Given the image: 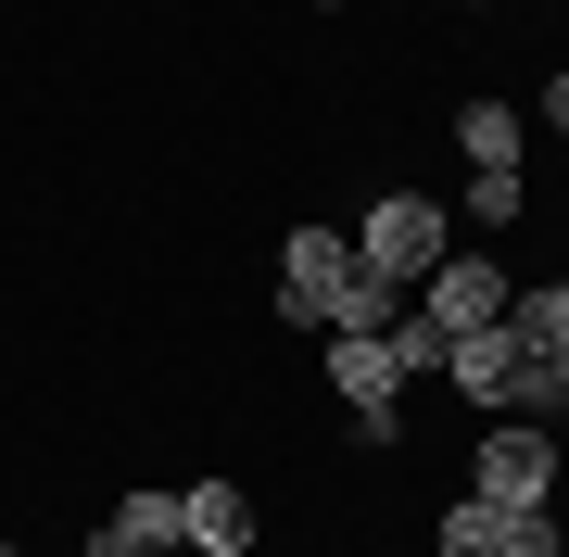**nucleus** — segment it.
Segmentation results:
<instances>
[{"label": "nucleus", "mask_w": 569, "mask_h": 557, "mask_svg": "<svg viewBox=\"0 0 569 557\" xmlns=\"http://www.w3.org/2000/svg\"><path fill=\"white\" fill-rule=\"evenodd\" d=\"M545 392H557V406H569V342H557V355H545Z\"/></svg>", "instance_id": "nucleus-17"}, {"label": "nucleus", "mask_w": 569, "mask_h": 557, "mask_svg": "<svg viewBox=\"0 0 569 557\" xmlns=\"http://www.w3.org/2000/svg\"><path fill=\"white\" fill-rule=\"evenodd\" d=\"M430 557H507V507H481V495H456L443 519H430Z\"/></svg>", "instance_id": "nucleus-10"}, {"label": "nucleus", "mask_w": 569, "mask_h": 557, "mask_svg": "<svg viewBox=\"0 0 569 557\" xmlns=\"http://www.w3.org/2000/svg\"><path fill=\"white\" fill-rule=\"evenodd\" d=\"M342 279H355V228L305 216V228L279 241V317H291V330H329V305H342Z\"/></svg>", "instance_id": "nucleus-4"}, {"label": "nucleus", "mask_w": 569, "mask_h": 557, "mask_svg": "<svg viewBox=\"0 0 569 557\" xmlns=\"http://www.w3.org/2000/svg\"><path fill=\"white\" fill-rule=\"evenodd\" d=\"M468 495L481 507H557L569 495V444L545 418H481V444H468Z\"/></svg>", "instance_id": "nucleus-3"}, {"label": "nucleus", "mask_w": 569, "mask_h": 557, "mask_svg": "<svg viewBox=\"0 0 569 557\" xmlns=\"http://www.w3.org/2000/svg\"><path fill=\"white\" fill-rule=\"evenodd\" d=\"M317 13H355V0H317Z\"/></svg>", "instance_id": "nucleus-18"}, {"label": "nucleus", "mask_w": 569, "mask_h": 557, "mask_svg": "<svg viewBox=\"0 0 569 557\" xmlns=\"http://www.w3.org/2000/svg\"><path fill=\"white\" fill-rule=\"evenodd\" d=\"M0 557H26V545H13V533H0Z\"/></svg>", "instance_id": "nucleus-19"}, {"label": "nucleus", "mask_w": 569, "mask_h": 557, "mask_svg": "<svg viewBox=\"0 0 569 557\" xmlns=\"http://www.w3.org/2000/svg\"><path fill=\"white\" fill-rule=\"evenodd\" d=\"M531 127H545V140H569V63H545V89H531Z\"/></svg>", "instance_id": "nucleus-16"}, {"label": "nucleus", "mask_w": 569, "mask_h": 557, "mask_svg": "<svg viewBox=\"0 0 569 557\" xmlns=\"http://www.w3.org/2000/svg\"><path fill=\"white\" fill-rule=\"evenodd\" d=\"M468 216H481V228H519L531 216V178H468Z\"/></svg>", "instance_id": "nucleus-15"}, {"label": "nucleus", "mask_w": 569, "mask_h": 557, "mask_svg": "<svg viewBox=\"0 0 569 557\" xmlns=\"http://www.w3.org/2000/svg\"><path fill=\"white\" fill-rule=\"evenodd\" d=\"M443 127H456L468 178H531V115H519V102H493V89H468V102H456Z\"/></svg>", "instance_id": "nucleus-8"}, {"label": "nucleus", "mask_w": 569, "mask_h": 557, "mask_svg": "<svg viewBox=\"0 0 569 557\" xmlns=\"http://www.w3.org/2000/svg\"><path fill=\"white\" fill-rule=\"evenodd\" d=\"M89 557H178V481H127V495H102Z\"/></svg>", "instance_id": "nucleus-7"}, {"label": "nucleus", "mask_w": 569, "mask_h": 557, "mask_svg": "<svg viewBox=\"0 0 569 557\" xmlns=\"http://www.w3.org/2000/svg\"><path fill=\"white\" fill-rule=\"evenodd\" d=\"M178 545H190V557H253V545H266V507H253V481H228V469L178 481Z\"/></svg>", "instance_id": "nucleus-5"}, {"label": "nucleus", "mask_w": 569, "mask_h": 557, "mask_svg": "<svg viewBox=\"0 0 569 557\" xmlns=\"http://www.w3.org/2000/svg\"><path fill=\"white\" fill-rule=\"evenodd\" d=\"M317 380L342 392V418L355 406H406V368H392L380 330H317Z\"/></svg>", "instance_id": "nucleus-9"}, {"label": "nucleus", "mask_w": 569, "mask_h": 557, "mask_svg": "<svg viewBox=\"0 0 569 557\" xmlns=\"http://www.w3.org/2000/svg\"><path fill=\"white\" fill-rule=\"evenodd\" d=\"M507 330H519L531 355H557V342H569V279H519V291H507Z\"/></svg>", "instance_id": "nucleus-11"}, {"label": "nucleus", "mask_w": 569, "mask_h": 557, "mask_svg": "<svg viewBox=\"0 0 569 557\" xmlns=\"http://www.w3.org/2000/svg\"><path fill=\"white\" fill-rule=\"evenodd\" d=\"M507 267H493V253H443V267H430L418 279V317H430V330H493V317H507Z\"/></svg>", "instance_id": "nucleus-6"}, {"label": "nucleus", "mask_w": 569, "mask_h": 557, "mask_svg": "<svg viewBox=\"0 0 569 557\" xmlns=\"http://www.w3.org/2000/svg\"><path fill=\"white\" fill-rule=\"evenodd\" d=\"M443 253H456V203H430V190H406V178L367 190V216H355V267L367 279H406L418 291Z\"/></svg>", "instance_id": "nucleus-2"}, {"label": "nucleus", "mask_w": 569, "mask_h": 557, "mask_svg": "<svg viewBox=\"0 0 569 557\" xmlns=\"http://www.w3.org/2000/svg\"><path fill=\"white\" fill-rule=\"evenodd\" d=\"M380 342H392V368H406V380H443V342H456V330H430V317L406 305V317H392Z\"/></svg>", "instance_id": "nucleus-13"}, {"label": "nucleus", "mask_w": 569, "mask_h": 557, "mask_svg": "<svg viewBox=\"0 0 569 557\" xmlns=\"http://www.w3.org/2000/svg\"><path fill=\"white\" fill-rule=\"evenodd\" d=\"M507 557H569V519L557 507H507Z\"/></svg>", "instance_id": "nucleus-14"}, {"label": "nucleus", "mask_w": 569, "mask_h": 557, "mask_svg": "<svg viewBox=\"0 0 569 557\" xmlns=\"http://www.w3.org/2000/svg\"><path fill=\"white\" fill-rule=\"evenodd\" d=\"M443 392H456L468 418H557L545 355H531L507 317H493V330H456V342H443Z\"/></svg>", "instance_id": "nucleus-1"}, {"label": "nucleus", "mask_w": 569, "mask_h": 557, "mask_svg": "<svg viewBox=\"0 0 569 557\" xmlns=\"http://www.w3.org/2000/svg\"><path fill=\"white\" fill-rule=\"evenodd\" d=\"M406 305H418L406 279H367V267H355V279H342V305H329V330H392Z\"/></svg>", "instance_id": "nucleus-12"}]
</instances>
